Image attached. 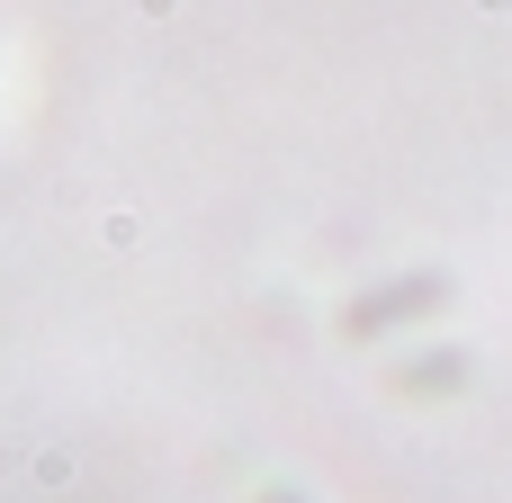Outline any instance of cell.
<instances>
[{"instance_id": "cell-1", "label": "cell", "mask_w": 512, "mask_h": 503, "mask_svg": "<svg viewBox=\"0 0 512 503\" xmlns=\"http://www.w3.org/2000/svg\"><path fill=\"white\" fill-rule=\"evenodd\" d=\"M477 9H512V0H477Z\"/></svg>"}]
</instances>
